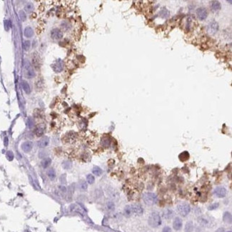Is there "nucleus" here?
I'll use <instances>...</instances> for the list:
<instances>
[{
    "label": "nucleus",
    "mask_w": 232,
    "mask_h": 232,
    "mask_svg": "<svg viewBox=\"0 0 232 232\" xmlns=\"http://www.w3.org/2000/svg\"><path fill=\"white\" fill-rule=\"evenodd\" d=\"M27 125H28V127L29 128H32L33 127H34V120H33L32 119H31V118L28 119V120H27Z\"/></svg>",
    "instance_id": "obj_35"
},
{
    "label": "nucleus",
    "mask_w": 232,
    "mask_h": 232,
    "mask_svg": "<svg viewBox=\"0 0 232 232\" xmlns=\"http://www.w3.org/2000/svg\"><path fill=\"white\" fill-rule=\"evenodd\" d=\"M219 206V204H212V205H211V206L209 207V210H213V209H216L217 207Z\"/></svg>",
    "instance_id": "obj_39"
},
{
    "label": "nucleus",
    "mask_w": 232,
    "mask_h": 232,
    "mask_svg": "<svg viewBox=\"0 0 232 232\" xmlns=\"http://www.w3.org/2000/svg\"><path fill=\"white\" fill-rule=\"evenodd\" d=\"M53 70L59 73L63 70L64 69V62L62 59H57L53 64L52 65Z\"/></svg>",
    "instance_id": "obj_5"
},
{
    "label": "nucleus",
    "mask_w": 232,
    "mask_h": 232,
    "mask_svg": "<svg viewBox=\"0 0 232 232\" xmlns=\"http://www.w3.org/2000/svg\"><path fill=\"white\" fill-rule=\"evenodd\" d=\"M162 232H171V228L170 227H169V226H166V227H164V229H163V231Z\"/></svg>",
    "instance_id": "obj_40"
},
{
    "label": "nucleus",
    "mask_w": 232,
    "mask_h": 232,
    "mask_svg": "<svg viewBox=\"0 0 232 232\" xmlns=\"http://www.w3.org/2000/svg\"><path fill=\"white\" fill-rule=\"evenodd\" d=\"M32 64L36 69H39L40 65H41V62H40V58H39L38 54H34V55L33 56Z\"/></svg>",
    "instance_id": "obj_14"
},
{
    "label": "nucleus",
    "mask_w": 232,
    "mask_h": 232,
    "mask_svg": "<svg viewBox=\"0 0 232 232\" xmlns=\"http://www.w3.org/2000/svg\"><path fill=\"white\" fill-rule=\"evenodd\" d=\"M24 66H25V69L26 70V77L29 79L34 77L35 76V72L33 70L32 66L30 64V63L28 61H26L24 63Z\"/></svg>",
    "instance_id": "obj_8"
},
{
    "label": "nucleus",
    "mask_w": 232,
    "mask_h": 232,
    "mask_svg": "<svg viewBox=\"0 0 232 232\" xmlns=\"http://www.w3.org/2000/svg\"><path fill=\"white\" fill-rule=\"evenodd\" d=\"M211 7L213 12H218L221 9V5L220 4V2L218 1H213L211 4Z\"/></svg>",
    "instance_id": "obj_15"
},
{
    "label": "nucleus",
    "mask_w": 232,
    "mask_h": 232,
    "mask_svg": "<svg viewBox=\"0 0 232 232\" xmlns=\"http://www.w3.org/2000/svg\"><path fill=\"white\" fill-rule=\"evenodd\" d=\"M216 232H224V229H218L216 231Z\"/></svg>",
    "instance_id": "obj_42"
},
{
    "label": "nucleus",
    "mask_w": 232,
    "mask_h": 232,
    "mask_svg": "<svg viewBox=\"0 0 232 232\" xmlns=\"http://www.w3.org/2000/svg\"><path fill=\"white\" fill-rule=\"evenodd\" d=\"M49 144V138L47 136H44L42 139H40L38 142L37 145L39 148H44L48 146Z\"/></svg>",
    "instance_id": "obj_11"
},
{
    "label": "nucleus",
    "mask_w": 232,
    "mask_h": 232,
    "mask_svg": "<svg viewBox=\"0 0 232 232\" xmlns=\"http://www.w3.org/2000/svg\"><path fill=\"white\" fill-rule=\"evenodd\" d=\"M62 166L65 169H69L72 166V164H71V161H65L63 162L62 164Z\"/></svg>",
    "instance_id": "obj_31"
},
{
    "label": "nucleus",
    "mask_w": 232,
    "mask_h": 232,
    "mask_svg": "<svg viewBox=\"0 0 232 232\" xmlns=\"http://www.w3.org/2000/svg\"><path fill=\"white\" fill-rule=\"evenodd\" d=\"M87 187H88V185H87V183L86 181H79V190H81V191H86L87 189Z\"/></svg>",
    "instance_id": "obj_23"
},
{
    "label": "nucleus",
    "mask_w": 232,
    "mask_h": 232,
    "mask_svg": "<svg viewBox=\"0 0 232 232\" xmlns=\"http://www.w3.org/2000/svg\"><path fill=\"white\" fill-rule=\"evenodd\" d=\"M181 227H182V220L179 217L175 218L173 221V228L174 230L179 231L181 229Z\"/></svg>",
    "instance_id": "obj_12"
},
{
    "label": "nucleus",
    "mask_w": 232,
    "mask_h": 232,
    "mask_svg": "<svg viewBox=\"0 0 232 232\" xmlns=\"http://www.w3.org/2000/svg\"><path fill=\"white\" fill-rule=\"evenodd\" d=\"M148 222L149 226H151V227L156 228L159 226L161 224V219L159 213L156 211L151 213L148 217Z\"/></svg>",
    "instance_id": "obj_1"
},
{
    "label": "nucleus",
    "mask_w": 232,
    "mask_h": 232,
    "mask_svg": "<svg viewBox=\"0 0 232 232\" xmlns=\"http://www.w3.org/2000/svg\"><path fill=\"white\" fill-rule=\"evenodd\" d=\"M34 116H36L37 118H39V117H42V114L41 112V111L39 109L35 110L34 111Z\"/></svg>",
    "instance_id": "obj_36"
},
{
    "label": "nucleus",
    "mask_w": 232,
    "mask_h": 232,
    "mask_svg": "<svg viewBox=\"0 0 232 232\" xmlns=\"http://www.w3.org/2000/svg\"><path fill=\"white\" fill-rule=\"evenodd\" d=\"M144 203L148 206H153L156 204L158 201V197L154 193L147 192L144 193L142 196Z\"/></svg>",
    "instance_id": "obj_2"
},
{
    "label": "nucleus",
    "mask_w": 232,
    "mask_h": 232,
    "mask_svg": "<svg viewBox=\"0 0 232 232\" xmlns=\"http://www.w3.org/2000/svg\"><path fill=\"white\" fill-rule=\"evenodd\" d=\"M4 145L7 147V145H8V138H7V137H5V138H4Z\"/></svg>",
    "instance_id": "obj_41"
},
{
    "label": "nucleus",
    "mask_w": 232,
    "mask_h": 232,
    "mask_svg": "<svg viewBox=\"0 0 232 232\" xmlns=\"http://www.w3.org/2000/svg\"><path fill=\"white\" fill-rule=\"evenodd\" d=\"M223 220L225 221L226 223H232V215L229 212H225L223 216Z\"/></svg>",
    "instance_id": "obj_21"
},
{
    "label": "nucleus",
    "mask_w": 232,
    "mask_h": 232,
    "mask_svg": "<svg viewBox=\"0 0 232 232\" xmlns=\"http://www.w3.org/2000/svg\"><path fill=\"white\" fill-rule=\"evenodd\" d=\"M52 163V159L50 158H46L42 161V166L43 168H47Z\"/></svg>",
    "instance_id": "obj_25"
},
{
    "label": "nucleus",
    "mask_w": 232,
    "mask_h": 232,
    "mask_svg": "<svg viewBox=\"0 0 232 232\" xmlns=\"http://www.w3.org/2000/svg\"><path fill=\"white\" fill-rule=\"evenodd\" d=\"M174 213L172 210L171 209H167L165 210L164 213H163V216L167 219H169L171 218H172L174 216Z\"/></svg>",
    "instance_id": "obj_17"
},
{
    "label": "nucleus",
    "mask_w": 232,
    "mask_h": 232,
    "mask_svg": "<svg viewBox=\"0 0 232 232\" xmlns=\"http://www.w3.org/2000/svg\"><path fill=\"white\" fill-rule=\"evenodd\" d=\"M21 85H22L23 89L25 91V93H26V94H30V92H31V88H30L29 84H28V82H26V81H22Z\"/></svg>",
    "instance_id": "obj_20"
},
{
    "label": "nucleus",
    "mask_w": 232,
    "mask_h": 232,
    "mask_svg": "<svg viewBox=\"0 0 232 232\" xmlns=\"http://www.w3.org/2000/svg\"><path fill=\"white\" fill-rule=\"evenodd\" d=\"M7 156L9 160H10V161H11V160H12L14 158L13 153H12V151H8L7 154Z\"/></svg>",
    "instance_id": "obj_38"
},
{
    "label": "nucleus",
    "mask_w": 232,
    "mask_h": 232,
    "mask_svg": "<svg viewBox=\"0 0 232 232\" xmlns=\"http://www.w3.org/2000/svg\"><path fill=\"white\" fill-rule=\"evenodd\" d=\"M44 132V127H41V126L38 127L37 129H35V134H36L37 136H38V137H40V136H43Z\"/></svg>",
    "instance_id": "obj_22"
},
{
    "label": "nucleus",
    "mask_w": 232,
    "mask_h": 232,
    "mask_svg": "<svg viewBox=\"0 0 232 232\" xmlns=\"http://www.w3.org/2000/svg\"><path fill=\"white\" fill-rule=\"evenodd\" d=\"M34 34V32H33V29L32 27L30 26H27L24 29V37H26L27 38H30L32 37Z\"/></svg>",
    "instance_id": "obj_16"
},
{
    "label": "nucleus",
    "mask_w": 232,
    "mask_h": 232,
    "mask_svg": "<svg viewBox=\"0 0 232 232\" xmlns=\"http://www.w3.org/2000/svg\"><path fill=\"white\" fill-rule=\"evenodd\" d=\"M196 15L197 17L199 18V20L201 21H204L207 18L208 16V12L205 8L204 7H200L196 9Z\"/></svg>",
    "instance_id": "obj_6"
},
{
    "label": "nucleus",
    "mask_w": 232,
    "mask_h": 232,
    "mask_svg": "<svg viewBox=\"0 0 232 232\" xmlns=\"http://www.w3.org/2000/svg\"><path fill=\"white\" fill-rule=\"evenodd\" d=\"M86 181H87V182H88L89 184H92L94 182V181H95V178H94V176L93 175H91V174H88V175L86 176Z\"/></svg>",
    "instance_id": "obj_30"
},
{
    "label": "nucleus",
    "mask_w": 232,
    "mask_h": 232,
    "mask_svg": "<svg viewBox=\"0 0 232 232\" xmlns=\"http://www.w3.org/2000/svg\"><path fill=\"white\" fill-rule=\"evenodd\" d=\"M169 15H170V12L167 9L164 8L159 12V16L163 19H167L169 17Z\"/></svg>",
    "instance_id": "obj_18"
},
{
    "label": "nucleus",
    "mask_w": 232,
    "mask_h": 232,
    "mask_svg": "<svg viewBox=\"0 0 232 232\" xmlns=\"http://www.w3.org/2000/svg\"><path fill=\"white\" fill-rule=\"evenodd\" d=\"M218 30H219V24L214 20L211 21L207 26V32L211 35L215 34L218 32Z\"/></svg>",
    "instance_id": "obj_4"
},
{
    "label": "nucleus",
    "mask_w": 232,
    "mask_h": 232,
    "mask_svg": "<svg viewBox=\"0 0 232 232\" xmlns=\"http://www.w3.org/2000/svg\"><path fill=\"white\" fill-rule=\"evenodd\" d=\"M179 159L181 161H187L189 159V152L187 151H185L181 153L179 156Z\"/></svg>",
    "instance_id": "obj_19"
},
{
    "label": "nucleus",
    "mask_w": 232,
    "mask_h": 232,
    "mask_svg": "<svg viewBox=\"0 0 232 232\" xmlns=\"http://www.w3.org/2000/svg\"><path fill=\"white\" fill-rule=\"evenodd\" d=\"M92 172L95 176H101V174H102V170L101 168L99 167H94L93 168V169H92Z\"/></svg>",
    "instance_id": "obj_27"
},
{
    "label": "nucleus",
    "mask_w": 232,
    "mask_h": 232,
    "mask_svg": "<svg viewBox=\"0 0 232 232\" xmlns=\"http://www.w3.org/2000/svg\"><path fill=\"white\" fill-rule=\"evenodd\" d=\"M193 225L192 221H188L185 226V232H191L193 231Z\"/></svg>",
    "instance_id": "obj_24"
},
{
    "label": "nucleus",
    "mask_w": 232,
    "mask_h": 232,
    "mask_svg": "<svg viewBox=\"0 0 232 232\" xmlns=\"http://www.w3.org/2000/svg\"><path fill=\"white\" fill-rule=\"evenodd\" d=\"M30 45H31V42L29 41H25L24 42V44H23L24 50L25 51H28L29 49V48H30Z\"/></svg>",
    "instance_id": "obj_34"
},
{
    "label": "nucleus",
    "mask_w": 232,
    "mask_h": 232,
    "mask_svg": "<svg viewBox=\"0 0 232 232\" xmlns=\"http://www.w3.org/2000/svg\"><path fill=\"white\" fill-rule=\"evenodd\" d=\"M46 174H47V176H49V178L51 179H54L56 177V173H55V171L54 169H49L47 171Z\"/></svg>",
    "instance_id": "obj_28"
},
{
    "label": "nucleus",
    "mask_w": 232,
    "mask_h": 232,
    "mask_svg": "<svg viewBox=\"0 0 232 232\" xmlns=\"http://www.w3.org/2000/svg\"><path fill=\"white\" fill-rule=\"evenodd\" d=\"M111 144V140L108 137H104L102 140V145L104 147H109Z\"/></svg>",
    "instance_id": "obj_26"
},
{
    "label": "nucleus",
    "mask_w": 232,
    "mask_h": 232,
    "mask_svg": "<svg viewBox=\"0 0 232 232\" xmlns=\"http://www.w3.org/2000/svg\"><path fill=\"white\" fill-rule=\"evenodd\" d=\"M213 193L219 198H224L226 195V189L223 187H218L214 189Z\"/></svg>",
    "instance_id": "obj_7"
},
{
    "label": "nucleus",
    "mask_w": 232,
    "mask_h": 232,
    "mask_svg": "<svg viewBox=\"0 0 232 232\" xmlns=\"http://www.w3.org/2000/svg\"><path fill=\"white\" fill-rule=\"evenodd\" d=\"M33 147V144L32 142H25L21 144V148L24 152H29Z\"/></svg>",
    "instance_id": "obj_13"
},
{
    "label": "nucleus",
    "mask_w": 232,
    "mask_h": 232,
    "mask_svg": "<svg viewBox=\"0 0 232 232\" xmlns=\"http://www.w3.org/2000/svg\"><path fill=\"white\" fill-rule=\"evenodd\" d=\"M11 27H12L11 21H10V20H5V21H4V28H5V30H6V31H8Z\"/></svg>",
    "instance_id": "obj_32"
},
{
    "label": "nucleus",
    "mask_w": 232,
    "mask_h": 232,
    "mask_svg": "<svg viewBox=\"0 0 232 232\" xmlns=\"http://www.w3.org/2000/svg\"><path fill=\"white\" fill-rule=\"evenodd\" d=\"M19 15H20V17L21 20H22L23 21H24L26 19V14L24 13V12L23 11V10H21L19 12Z\"/></svg>",
    "instance_id": "obj_33"
},
{
    "label": "nucleus",
    "mask_w": 232,
    "mask_h": 232,
    "mask_svg": "<svg viewBox=\"0 0 232 232\" xmlns=\"http://www.w3.org/2000/svg\"><path fill=\"white\" fill-rule=\"evenodd\" d=\"M177 211L181 216L185 217L191 211V207L187 203H182L177 206Z\"/></svg>",
    "instance_id": "obj_3"
},
{
    "label": "nucleus",
    "mask_w": 232,
    "mask_h": 232,
    "mask_svg": "<svg viewBox=\"0 0 232 232\" xmlns=\"http://www.w3.org/2000/svg\"><path fill=\"white\" fill-rule=\"evenodd\" d=\"M131 209L132 213H135V214H137V215H142V213H144V209L139 204L131 205Z\"/></svg>",
    "instance_id": "obj_10"
},
{
    "label": "nucleus",
    "mask_w": 232,
    "mask_h": 232,
    "mask_svg": "<svg viewBox=\"0 0 232 232\" xmlns=\"http://www.w3.org/2000/svg\"><path fill=\"white\" fill-rule=\"evenodd\" d=\"M24 9L26 12H32L34 9V5L32 3H27L24 7Z\"/></svg>",
    "instance_id": "obj_29"
},
{
    "label": "nucleus",
    "mask_w": 232,
    "mask_h": 232,
    "mask_svg": "<svg viewBox=\"0 0 232 232\" xmlns=\"http://www.w3.org/2000/svg\"></svg>",
    "instance_id": "obj_43"
},
{
    "label": "nucleus",
    "mask_w": 232,
    "mask_h": 232,
    "mask_svg": "<svg viewBox=\"0 0 232 232\" xmlns=\"http://www.w3.org/2000/svg\"><path fill=\"white\" fill-rule=\"evenodd\" d=\"M51 37L53 39H55V40H59V39H62V37H63V34L62 32V31L59 29H52V31L51 32Z\"/></svg>",
    "instance_id": "obj_9"
},
{
    "label": "nucleus",
    "mask_w": 232,
    "mask_h": 232,
    "mask_svg": "<svg viewBox=\"0 0 232 232\" xmlns=\"http://www.w3.org/2000/svg\"><path fill=\"white\" fill-rule=\"evenodd\" d=\"M107 208H108V209H109V210H113L114 209V203L113 202H108L107 203Z\"/></svg>",
    "instance_id": "obj_37"
}]
</instances>
